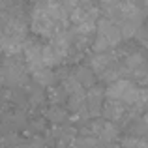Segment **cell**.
I'll return each instance as SVG.
<instances>
[{"instance_id": "8992f818", "label": "cell", "mask_w": 148, "mask_h": 148, "mask_svg": "<svg viewBox=\"0 0 148 148\" xmlns=\"http://www.w3.org/2000/svg\"><path fill=\"white\" fill-rule=\"evenodd\" d=\"M124 148H148V141L145 137H139V135H131V137H126L122 141Z\"/></svg>"}, {"instance_id": "5b68a950", "label": "cell", "mask_w": 148, "mask_h": 148, "mask_svg": "<svg viewBox=\"0 0 148 148\" xmlns=\"http://www.w3.org/2000/svg\"><path fill=\"white\" fill-rule=\"evenodd\" d=\"M34 77V81H36L38 84H41V86H49L51 83L54 81V73L51 68H40V69H34V71H30Z\"/></svg>"}, {"instance_id": "7a4b0ae2", "label": "cell", "mask_w": 148, "mask_h": 148, "mask_svg": "<svg viewBox=\"0 0 148 148\" xmlns=\"http://www.w3.org/2000/svg\"><path fill=\"white\" fill-rule=\"evenodd\" d=\"M122 30L116 23L109 19H99L96 26V40H94V51L96 53H107L109 49L116 47L122 41Z\"/></svg>"}, {"instance_id": "6da1fadb", "label": "cell", "mask_w": 148, "mask_h": 148, "mask_svg": "<svg viewBox=\"0 0 148 148\" xmlns=\"http://www.w3.org/2000/svg\"><path fill=\"white\" fill-rule=\"evenodd\" d=\"M69 23V13L66 10V4L43 2L36 4L32 11V28L36 34L53 40L54 36L66 32Z\"/></svg>"}, {"instance_id": "ba28073f", "label": "cell", "mask_w": 148, "mask_h": 148, "mask_svg": "<svg viewBox=\"0 0 148 148\" xmlns=\"http://www.w3.org/2000/svg\"><path fill=\"white\" fill-rule=\"evenodd\" d=\"M107 148H120V146H116V145H107Z\"/></svg>"}, {"instance_id": "52a82bcc", "label": "cell", "mask_w": 148, "mask_h": 148, "mask_svg": "<svg viewBox=\"0 0 148 148\" xmlns=\"http://www.w3.org/2000/svg\"><path fill=\"white\" fill-rule=\"evenodd\" d=\"M49 120L53 122H64L66 120V111L60 107V105H53L49 109Z\"/></svg>"}, {"instance_id": "3957f363", "label": "cell", "mask_w": 148, "mask_h": 148, "mask_svg": "<svg viewBox=\"0 0 148 148\" xmlns=\"http://www.w3.org/2000/svg\"><path fill=\"white\" fill-rule=\"evenodd\" d=\"M124 114H126V105L120 103V101H111L109 99L107 103L103 105V116H105L107 122L114 124V122H118V120H122Z\"/></svg>"}, {"instance_id": "277c9868", "label": "cell", "mask_w": 148, "mask_h": 148, "mask_svg": "<svg viewBox=\"0 0 148 148\" xmlns=\"http://www.w3.org/2000/svg\"><path fill=\"white\" fill-rule=\"evenodd\" d=\"M73 77H75V81L83 88H90V86H94V83H96L92 68H86V66H79V68L73 71Z\"/></svg>"}]
</instances>
